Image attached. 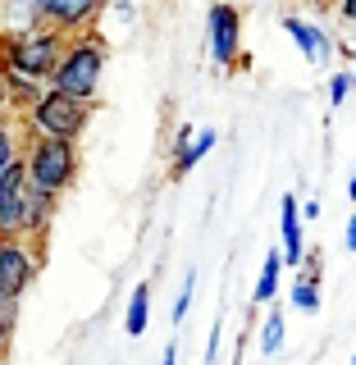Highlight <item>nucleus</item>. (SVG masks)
<instances>
[{
    "label": "nucleus",
    "instance_id": "1",
    "mask_svg": "<svg viewBox=\"0 0 356 365\" xmlns=\"http://www.w3.org/2000/svg\"><path fill=\"white\" fill-rule=\"evenodd\" d=\"M68 37L41 28V23H28V28H5L0 32V68L9 78H23V83H41L51 87L55 64H60Z\"/></svg>",
    "mask_w": 356,
    "mask_h": 365
},
{
    "label": "nucleus",
    "instance_id": "2",
    "mask_svg": "<svg viewBox=\"0 0 356 365\" xmlns=\"http://www.w3.org/2000/svg\"><path fill=\"white\" fill-rule=\"evenodd\" d=\"M101 78H106V41L96 32H83V37H68L60 64H55L51 91H64L73 101H91L96 106Z\"/></svg>",
    "mask_w": 356,
    "mask_h": 365
},
{
    "label": "nucleus",
    "instance_id": "3",
    "mask_svg": "<svg viewBox=\"0 0 356 365\" xmlns=\"http://www.w3.org/2000/svg\"><path fill=\"white\" fill-rule=\"evenodd\" d=\"M91 101H73V96H64V91H51L46 87V96L32 106L28 114H23V133L28 137H51V142H78V137L87 133V123H91Z\"/></svg>",
    "mask_w": 356,
    "mask_h": 365
},
{
    "label": "nucleus",
    "instance_id": "4",
    "mask_svg": "<svg viewBox=\"0 0 356 365\" xmlns=\"http://www.w3.org/2000/svg\"><path fill=\"white\" fill-rule=\"evenodd\" d=\"M23 165H28V182L51 197H64L68 187L78 182V142H51V137H28L23 146Z\"/></svg>",
    "mask_w": 356,
    "mask_h": 365
},
{
    "label": "nucleus",
    "instance_id": "5",
    "mask_svg": "<svg viewBox=\"0 0 356 365\" xmlns=\"http://www.w3.org/2000/svg\"><path fill=\"white\" fill-rule=\"evenodd\" d=\"M37 269H41V242L0 237V319L5 324L19 319V297L32 288Z\"/></svg>",
    "mask_w": 356,
    "mask_h": 365
},
{
    "label": "nucleus",
    "instance_id": "6",
    "mask_svg": "<svg viewBox=\"0 0 356 365\" xmlns=\"http://www.w3.org/2000/svg\"><path fill=\"white\" fill-rule=\"evenodd\" d=\"M106 5L110 0H28L32 23L60 32V37H83V32H91V23L106 14Z\"/></svg>",
    "mask_w": 356,
    "mask_h": 365
},
{
    "label": "nucleus",
    "instance_id": "7",
    "mask_svg": "<svg viewBox=\"0 0 356 365\" xmlns=\"http://www.w3.org/2000/svg\"><path fill=\"white\" fill-rule=\"evenodd\" d=\"M205 51L220 68L243 64V14L238 5H210V19H205Z\"/></svg>",
    "mask_w": 356,
    "mask_h": 365
},
{
    "label": "nucleus",
    "instance_id": "8",
    "mask_svg": "<svg viewBox=\"0 0 356 365\" xmlns=\"http://www.w3.org/2000/svg\"><path fill=\"white\" fill-rule=\"evenodd\" d=\"M23 205H28V165L0 174V237H19L23 233Z\"/></svg>",
    "mask_w": 356,
    "mask_h": 365
},
{
    "label": "nucleus",
    "instance_id": "9",
    "mask_svg": "<svg viewBox=\"0 0 356 365\" xmlns=\"http://www.w3.org/2000/svg\"><path fill=\"white\" fill-rule=\"evenodd\" d=\"M283 32H288L293 46H297V51H302L315 68H329V64H334V41H329V32L320 28V23L288 14V19H283Z\"/></svg>",
    "mask_w": 356,
    "mask_h": 365
},
{
    "label": "nucleus",
    "instance_id": "10",
    "mask_svg": "<svg viewBox=\"0 0 356 365\" xmlns=\"http://www.w3.org/2000/svg\"><path fill=\"white\" fill-rule=\"evenodd\" d=\"M215 128H201V133H192V128H178V137H174V165H169V174L174 178H183V174H192V169L201 165L205 155L215 151Z\"/></svg>",
    "mask_w": 356,
    "mask_h": 365
},
{
    "label": "nucleus",
    "instance_id": "11",
    "mask_svg": "<svg viewBox=\"0 0 356 365\" xmlns=\"http://www.w3.org/2000/svg\"><path fill=\"white\" fill-rule=\"evenodd\" d=\"M55 210H60V197H51V192H41V187L28 182V205H23V233L19 237L46 242V233H51V224H55Z\"/></svg>",
    "mask_w": 356,
    "mask_h": 365
},
{
    "label": "nucleus",
    "instance_id": "12",
    "mask_svg": "<svg viewBox=\"0 0 356 365\" xmlns=\"http://www.w3.org/2000/svg\"><path fill=\"white\" fill-rule=\"evenodd\" d=\"M279 237H283V265H302L306 260V237H302V205L293 192L279 201Z\"/></svg>",
    "mask_w": 356,
    "mask_h": 365
},
{
    "label": "nucleus",
    "instance_id": "13",
    "mask_svg": "<svg viewBox=\"0 0 356 365\" xmlns=\"http://www.w3.org/2000/svg\"><path fill=\"white\" fill-rule=\"evenodd\" d=\"M23 146H28L23 123L14 119V114H5V119H0V174H9V169L23 160Z\"/></svg>",
    "mask_w": 356,
    "mask_h": 365
},
{
    "label": "nucleus",
    "instance_id": "14",
    "mask_svg": "<svg viewBox=\"0 0 356 365\" xmlns=\"http://www.w3.org/2000/svg\"><path fill=\"white\" fill-rule=\"evenodd\" d=\"M279 279H283V251H270L265 260H260V274H256V288H251V302L265 306L279 297Z\"/></svg>",
    "mask_w": 356,
    "mask_h": 365
},
{
    "label": "nucleus",
    "instance_id": "15",
    "mask_svg": "<svg viewBox=\"0 0 356 365\" xmlns=\"http://www.w3.org/2000/svg\"><path fill=\"white\" fill-rule=\"evenodd\" d=\"M146 324H151V288H146V283H137L133 297H128V315H123V334H128V338H142Z\"/></svg>",
    "mask_w": 356,
    "mask_h": 365
},
{
    "label": "nucleus",
    "instance_id": "16",
    "mask_svg": "<svg viewBox=\"0 0 356 365\" xmlns=\"http://www.w3.org/2000/svg\"><path fill=\"white\" fill-rule=\"evenodd\" d=\"M5 91H9V114H14V119H23V114L46 96L41 83H23V78H9V73H5Z\"/></svg>",
    "mask_w": 356,
    "mask_h": 365
},
{
    "label": "nucleus",
    "instance_id": "17",
    "mask_svg": "<svg viewBox=\"0 0 356 365\" xmlns=\"http://www.w3.org/2000/svg\"><path fill=\"white\" fill-rule=\"evenodd\" d=\"M288 302H293L302 315H315V311H320V279H306V274H297L293 288H288Z\"/></svg>",
    "mask_w": 356,
    "mask_h": 365
},
{
    "label": "nucleus",
    "instance_id": "18",
    "mask_svg": "<svg viewBox=\"0 0 356 365\" xmlns=\"http://www.w3.org/2000/svg\"><path fill=\"white\" fill-rule=\"evenodd\" d=\"M283 334H288V319H283L279 311H270L265 324H260V351H265V356H279V351H283Z\"/></svg>",
    "mask_w": 356,
    "mask_h": 365
},
{
    "label": "nucleus",
    "instance_id": "19",
    "mask_svg": "<svg viewBox=\"0 0 356 365\" xmlns=\"http://www.w3.org/2000/svg\"><path fill=\"white\" fill-rule=\"evenodd\" d=\"M192 292H197V274H183V288H178V297H174V311H169V315H174V324H183V319H188V306H192Z\"/></svg>",
    "mask_w": 356,
    "mask_h": 365
},
{
    "label": "nucleus",
    "instance_id": "20",
    "mask_svg": "<svg viewBox=\"0 0 356 365\" xmlns=\"http://www.w3.org/2000/svg\"><path fill=\"white\" fill-rule=\"evenodd\" d=\"M352 87H356L352 68H342V73H329V106H342V101L352 96Z\"/></svg>",
    "mask_w": 356,
    "mask_h": 365
},
{
    "label": "nucleus",
    "instance_id": "21",
    "mask_svg": "<svg viewBox=\"0 0 356 365\" xmlns=\"http://www.w3.org/2000/svg\"><path fill=\"white\" fill-rule=\"evenodd\" d=\"M9 342H14V324L0 319V365H5V356H9Z\"/></svg>",
    "mask_w": 356,
    "mask_h": 365
},
{
    "label": "nucleus",
    "instance_id": "22",
    "mask_svg": "<svg viewBox=\"0 0 356 365\" xmlns=\"http://www.w3.org/2000/svg\"><path fill=\"white\" fill-rule=\"evenodd\" d=\"M334 5H338V19L356 28V0H334Z\"/></svg>",
    "mask_w": 356,
    "mask_h": 365
},
{
    "label": "nucleus",
    "instance_id": "23",
    "mask_svg": "<svg viewBox=\"0 0 356 365\" xmlns=\"http://www.w3.org/2000/svg\"><path fill=\"white\" fill-rule=\"evenodd\" d=\"M215 356H220V329H215L210 342H205V365H215Z\"/></svg>",
    "mask_w": 356,
    "mask_h": 365
},
{
    "label": "nucleus",
    "instance_id": "24",
    "mask_svg": "<svg viewBox=\"0 0 356 365\" xmlns=\"http://www.w3.org/2000/svg\"><path fill=\"white\" fill-rule=\"evenodd\" d=\"M342 242H347V251H356V210H352V220H347V233H342Z\"/></svg>",
    "mask_w": 356,
    "mask_h": 365
},
{
    "label": "nucleus",
    "instance_id": "25",
    "mask_svg": "<svg viewBox=\"0 0 356 365\" xmlns=\"http://www.w3.org/2000/svg\"><path fill=\"white\" fill-rule=\"evenodd\" d=\"M9 114V91H5V68H0V119Z\"/></svg>",
    "mask_w": 356,
    "mask_h": 365
},
{
    "label": "nucleus",
    "instance_id": "26",
    "mask_svg": "<svg viewBox=\"0 0 356 365\" xmlns=\"http://www.w3.org/2000/svg\"><path fill=\"white\" fill-rule=\"evenodd\" d=\"M160 365H178V347H165V356H160Z\"/></svg>",
    "mask_w": 356,
    "mask_h": 365
},
{
    "label": "nucleus",
    "instance_id": "27",
    "mask_svg": "<svg viewBox=\"0 0 356 365\" xmlns=\"http://www.w3.org/2000/svg\"><path fill=\"white\" fill-rule=\"evenodd\" d=\"M347 197L356 201V169H352V178H347Z\"/></svg>",
    "mask_w": 356,
    "mask_h": 365
},
{
    "label": "nucleus",
    "instance_id": "28",
    "mask_svg": "<svg viewBox=\"0 0 356 365\" xmlns=\"http://www.w3.org/2000/svg\"><path fill=\"white\" fill-rule=\"evenodd\" d=\"M352 78H356V60H352Z\"/></svg>",
    "mask_w": 356,
    "mask_h": 365
},
{
    "label": "nucleus",
    "instance_id": "29",
    "mask_svg": "<svg viewBox=\"0 0 356 365\" xmlns=\"http://www.w3.org/2000/svg\"><path fill=\"white\" fill-rule=\"evenodd\" d=\"M352 365H356V356H352Z\"/></svg>",
    "mask_w": 356,
    "mask_h": 365
}]
</instances>
